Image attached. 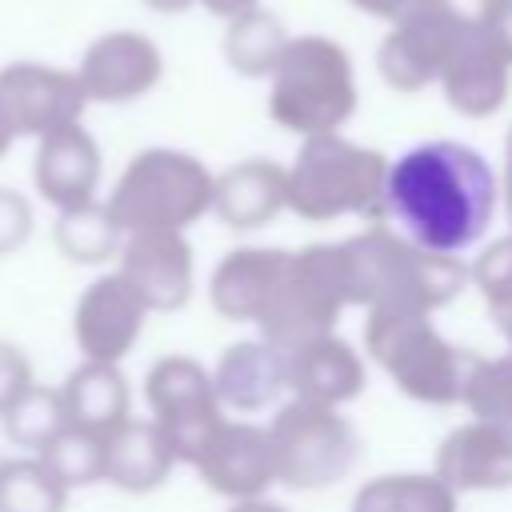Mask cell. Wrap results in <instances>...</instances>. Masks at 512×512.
I'll list each match as a JSON object with an SVG mask.
<instances>
[{
	"label": "cell",
	"mask_w": 512,
	"mask_h": 512,
	"mask_svg": "<svg viewBox=\"0 0 512 512\" xmlns=\"http://www.w3.org/2000/svg\"><path fill=\"white\" fill-rule=\"evenodd\" d=\"M152 12H184V8H192L196 0H144Z\"/></svg>",
	"instance_id": "obj_42"
},
{
	"label": "cell",
	"mask_w": 512,
	"mask_h": 512,
	"mask_svg": "<svg viewBox=\"0 0 512 512\" xmlns=\"http://www.w3.org/2000/svg\"><path fill=\"white\" fill-rule=\"evenodd\" d=\"M36 228V212H32V200L8 184H0V256H12L28 244Z\"/></svg>",
	"instance_id": "obj_33"
},
{
	"label": "cell",
	"mask_w": 512,
	"mask_h": 512,
	"mask_svg": "<svg viewBox=\"0 0 512 512\" xmlns=\"http://www.w3.org/2000/svg\"><path fill=\"white\" fill-rule=\"evenodd\" d=\"M32 384H36V376H32L28 352H24L20 344H12V340L0 336V416H4Z\"/></svg>",
	"instance_id": "obj_34"
},
{
	"label": "cell",
	"mask_w": 512,
	"mask_h": 512,
	"mask_svg": "<svg viewBox=\"0 0 512 512\" xmlns=\"http://www.w3.org/2000/svg\"><path fill=\"white\" fill-rule=\"evenodd\" d=\"M456 32H460V24L444 8L424 4V8L392 20L388 36L376 48V72L396 92H420V88L436 84Z\"/></svg>",
	"instance_id": "obj_14"
},
{
	"label": "cell",
	"mask_w": 512,
	"mask_h": 512,
	"mask_svg": "<svg viewBox=\"0 0 512 512\" xmlns=\"http://www.w3.org/2000/svg\"><path fill=\"white\" fill-rule=\"evenodd\" d=\"M220 408L232 412H260L288 392L284 376V352L264 340H236L216 356V368L208 372Z\"/></svg>",
	"instance_id": "obj_20"
},
{
	"label": "cell",
	"mask_w": 512,
	"mask_h": 512,
	"mask_svg": "<svg viewBox=\"0 0 512 512\" xmlns=\"http://www.w3.org/2000/svg\"><path fill=\"white\" fill-rule=\"evenodd\" d=\"M20 136H16V128H12V116H8V108H4V100H0V160L8 156V148L16 144Z\"/></svg>",
	"instance_id": "obj_41"
},
{
	"label": "cell",
	"mask_w": 512,
	"mask_h": 512,
	"mask_svg": "<svg viewBox=\"0 0 512 512\" xmlns=\"http://www.w3.org/2000/svg\"><path fill=\"white\" fill-rule=\"evenodd\" d=\"M496 212V176L488 160L460 140H428L388 164L380 220H396L412 244L456 256L488 232Z\"/></svg>",
	"instance_id": "obj_1"
},
{
	"label": "cell",
	"mask_w": 512,
	"mask_h": 512,
	"mask_svg": "<svg viewBox=\"0 0 512 512\" xmlns=\"http://www.w3.org/2000/svg\"><path fill=\"white\" fill-rule=\"evenodd\" d=\"M228 512H284L276 500H264V496H252V500H232Z\"/></svg>",
	"instance_id": "obj_40"
},
{
	"label": "cell",
	"mask_w": 512,
	"mask_h": 512,
	"mask_svg": "<svg viewBox=\"0 0 512 512\" xmlns=\"http://www.w3.org/2000/svg\"><path fill=\"white\" fill-rule=\"evenodd\" d=\"M268 80L272 120L300 140L340 132L360 100L352 60L328 36H292Z\"/></svg>",
	"instance_id": "obj_4"
},
{
	"label": "cell",
	"mask_w": 512,
	"mask_h": 512,
	"mask_svg": "<svg viewBox=\"0 0 512 512\" xmlns=\"http://www.w3.org/2000/svg\"><path fill=\"white\" fill-rule=\"evenodd\" d=\"M468 280H476V288H480V296H484V304H488V312H492V320H496V328L512 352V232L492 240L476 256V264L468 268Z\"/></svg>",
	"instance_id": "obj_32"
},
{
	"label": "cell",
	"mask_w": 512,
	"mask_h": 512,
	"mask_svg": "<svg viewBox=\"0 0 512 512\" xmlns=\"http://www.w3.org/2000/svg\"><path fill=\"white\" fill-rule=\"evenodd\" d=\"M288 40H292L288 28L272 12H264L256 4V8H248V12L228 20V28H224V60L240 76H252V80L256 76H272V68L284 56Z\"/></svg>",
	"instance_id": "obj_27"
},
{
	"label": "cell",
	"mask_w": 512,
	"mask_h": 512,
	"mask_svg": "<svg viewBox=\"0 0 512 512\" xmlns=\"http://www.w3.org/2000/svg\"><path fill=\"white\" fill-rule=\"evenodd\" d=\"M144 400L152 412L148 420L168 440L176 464H196L212 432L224 424V408L216 400L208 368L180 352L152 360V368L144 372Z\"/></svg>",
	"instance_id": "obj_9"
},
{
	"label": "cell",
	"mask_w": 512,
	"mask_h": 512,
	"mask_svg": "<svg viewBox=\"0 0 512 512\" xmlns=\"http://www.w3.org/2000/svg\"><path fill=\"white\" fill-rule=\"evenodd\" d=\"M484 28L492 32V40L500 44V52H504L508 64H512V0H504V4L496 8V16H492Z\"/></svg>",
	"instance_id": "obj_37"
},
{
	"label": "cell",
	"mask_w": 512,
	"mask_h": 512,
	"mask_svg": "<svg viewBox=\"0 0 512 512\" xmlns=\"http://www.w3.org/2000/svg\"><path fill=\"white\" fill-rule=\"evenodd\" d=\"M172 468H176V456L152 420L128 416L124 424H116L104 436V476L100 480H108L120 492H132V496L156 492L172 476Z\"/></svg>",
	"instance_id": "obj_23"
},
{
	"label": "cell",
	"mask_w": 512,
	"mask_h": 512,
	"mask_svg": "<svg viewBox=\"0 0 512 512\" xmlns=\"http://www.w3.org/2000/svg\"><path fill=\"white\" fill-rule=\"evenodd\" d=\"M144 320L148 308L128 288V280L116 268L100 272L72 304V340L80 348V360L120 364L136 348Z\"/></svg>",
	"instance_id": "obj_12"
},
{
	"label": "cell",
	"mask_w": 512,
	"mask_h": 512,
	"mask_svg": "<svg viewBox=\"0 0 512 512\" xmlns=\"http://www.w3.org/2000/svg\"><path fill=\"white\" fill-rule=\"evenodd\" d=\"M504 212H508V224H512V128H508V140H504Z\"/></svg>",
	"instance_id": "obj_39"
},
{
	"label": "cell",
	"mask_w": 512,
	"mask_h": 512,
	"mask_svg": "<svg viewBox=\"0 0 512 512\" xmlns=\"http://www.w3.org/2000/svg\"><path fill=\"white\" fill-rule=\"evenodd\" d=\"M0 100L12 116L16 136H32V140L80 124L88 108L76 72L36 60H16L0 68Z\"/></svg>",
	"instance_id": "obj_11"
},
{
	"label": "cell",
	"mask_w": 512,
	"mask_h": 512,
	"mask_svg": "<svg viewBox=\"0 0 512 512\" xmlns=\"http://www.w3.org/2000/svg\"><path fill=\"white\" fill-rule=\"evenodd\" d=\"M348 308L340 244H304L284 256V268L256 316L260 340L292 352L316 336H328Z\"/></svg>",
	"instance_id": "obj_7"
},
{
	"label": "cell",
	"mask_w": 512,
	"mask_h": 512,
	"mask_svg": "<svg viewBox=\"0 0 512 512\" xmlns=\"http://www.w3.org/2000/svg\"><path fill=\"white\" fill-rule=\"evenodd\" d=\"M284 248H256V244H244V248H232L216 260L212 268V280H208V300L212 308L224 316V320H236V324H256L280 268H284Z\"/></svg>",
	"instance_id": "obj_22"
},
{
	"label": "cell",
	"mask_w": 512,
	"mask_h": 512,
	"mask_svg": "<svg viewBox=\"0 0 512 512\" xmlns=\"http://www.w3.org/2000/svg\"><path fill=\"white\" fill-rule=\"evenodd\" d=\"M68 488L40 464V456L20 452L0 460V512H64Z\"/></svg>",
	"instance_id": "obj_28"
},
{
	"label": "cell",
	"mask_w": 512,
	"mask_h": 512,
	"mask_svg": "<svg viewBox=\"0 0 512 512\" xmlns=\"http://www.w3.org/2000/svg\"><path fill=\"white\" fill-rule=\"evenodd\" d=\"M284 376H288L292 396L316 400V404H328V408H340V404L356 400L368 384L360 352L348 340H340L336 332L316 336V340L284 352Z\"/></svg>",
	"instance_id": "obj_19"
},
{
	"label": "cell",
	"mask_w": 512,
	"mask_h": 512,
	"mask_svg": "<svg viewBox=\"0 0 512 512\" xmlns=\"http://www.w3.org/2000/svg\"><path fill=\"white\" fill-rule=\"evenodd\" d=\"M352 512H460V504L436 472H392L360 484Z\"/></svg>",
	"instance_id": "obj_26"
},
{
	"label": "cell",
	"mask_w": 512,
	"mask_h": 512,
	"mask_svg": "<svg viewBox=\"0 0 512 512\" xmlns=\"http://www.w3.org/2000/svg\"><path fill=\"white\" fill-rule=\"evenodd\" d=\"M196 4H204L212 16H220V20H232V16H240V12H248V8H256L260 0H196Z\"/></svg>",
	"instance_id": "obj_38"
},
{
	"label": "cell",
	"mask_w": 512,
	"mask_h": 512,
	"mask_svg": "<svg viewBox=\"0 0 512 512\" xmlns=\"http://www.w3.org/2000/svg\"><path fill=\"white\" fill-rule=\"evenodd\" d=\"M40 464L72 492V488H88V484H100L104 476V436L96 432H84L76 424H64L40 452Z\"/></svg>",
	"instance_id": "obj_29"
},
{
	"label": "cell",
	"mask_w": 512,
	"mask_h": 512,
	"mask_svg": "<svg viewBox=\"0 0 512 512\" xmlns=\"http://www.w3.org/2000/svg\"><path fill=\"white\" fill-rule=\"evenodd\" d=\"M88 104H128L148 96L164 76V56L152 36L136 28H116L96 36L80 64L72 68Z\"/></svg>",
	"instance_id": "obj_10"
},
{
	"label": "cell",
	"mask_w": 512,
	"mask_h": 512,
	"mask_svg": "<svg viewBox=\"0 0 512 512\" xmlns=\"http://www.w3.org/2000/svg\"><path fill=\"white\" fill-rule=\"evenodd\" d=\"M212 212L236 232L272 224L284 212V168L264 156L236 160L212 176Z\"/></svg>",
	"instance_id": "obj_21"
},
{
	"label": "cell",
	"mask_w": 512,
	"mask_h": 512,
	"mask_svg": "<svg viewBox=\"0 0 512 512\" xmlns=\"http://www.w3.org/2000/svg\"><path fill=\"white\" fill-rule=\"evenodd\" d=\"M432 4L444 8L460 28H484L504 0H432Z\"/></svg>",
	"instance_id": "obj_35"
},
{
	"label": "cell",
	"mask_w": 512,
	"mask_h": 512,
	"mask_svg": "<svg viewBox=\"0 0 512 512\" xmlns=\"http://www.w3.org/2000/svg\"><path fill=\"white\" fill-rule=\"evenodd\" d=\"M348 4H356L360 12L380 16V20H400V16H408V12H416V8H424L432 0H348Z\"/></svg>",
	"instance_id": "obj_36"
},
{
	"label": "cell",
	"mask_w": 512,
	"mask_h": 512,
	"mask_svg": "<svg viewBox=\"0 0 512 512\" xmlns=\"http://www.w3.org/2000/svg\"><path fill=\"white\" fill-rule=\"evenodd\" d=\"M456 496L512 488V428L496 420H468L436 444L432 468Z\"/></svg>",
	"instance_id": "obj_17"
},
{
	"label": "cell",
	"mask_w": 512,
	"mask_h": 512,
	"mask_svg": "<svg viewBox=\"0 0 512 512\" xmlns=\"http://www.w3.org/2000/svg\"><path fill=\"white\" fill-rule=\"evenodd\" d=\"M116 272L148 312H176L192 300L196 256L184 232H128L116 252Z\"/></svg>",
	"instance_id": "obj_13"
},
{
	"label": "cell",
	"mask_w": 512,
	"mask_h": 512,
	"mask_svg": "<svg viewBox=\"0 0 512 512\" xmlns=\"http://www.w3.org/2000/svg\"><path fill=\"white\" fill-rule=\"evenodd\" d=\"M104 208L128 232H184L212 212V172L180 148H144L116 176Z\"/></svg>",
	"instance_id": "obj_5"
},
{
	"label": "cell",
	"mask_w": 512,
	"mask_h": 512,
	"mask_svg": "<svg viewBox=\"0 0 512 512\" xmlns=\"http://www.w3.org/2000/svg\"><path fill=\"white\" fill-rule=\"evenodd\" d=\"M364 348L408 400H420L432 408L460 404V388H464L472 352H464L448 336H440V328L428 316L368 312Z\"/></svg>",
	"instance_id": "obj_6"
},
{
	"label": "cell",
	"mask_w": 512,
	"mask_h": 512,
	"mask_svg": "<svg viewBox=\"0 0 512 512\" xmlns=\"http://www.w3.org/2000/svg\"><path fill=\"white\" fill-rule=\"evenodd\" d=\"M60 404H64L68 424L96 432V436H108L116 424H124L132 416L128 376L120 372V364L80 360L60 384Z\"/></svg>",
	"instance_id": "obj_24"
},
{
	"label": "cell",
	"mask_w": 512,
	"mask_h": 512,
	"mask_svg": "<svg viewBox=\"0 0 512 512\" xmlns=\"http://www.w3.org/2000/svg\"><path fill=\"white\" fill-rule=\"evenodd\" d=\"M192 468L212 492L228 500H252V496H264L268 484H276L268 432L248 420H224Z\"/></svg>",
	"instance_id": "obj_16"
},
{
	"label": "cell",
	"mask_w": 512,
	"mask_h": 512,
	"mask_svg": "<svg viewBox=\"0 0 512 512\" xmlns=\"http://www.w3.org/2000/svg\"><path fill=\"white\" fill-rule=\"evenodd\" d=\"M272 444V464H276V484L292 492H316L332 488L344 480L360 456V436L340 408L300 400L292 396L288 404L276 408L272 424L264 428Z\"/></svg>",
	"instance_id": "obj_8"
},
{
	"label": "cell",
	"mask_w": 512,
	"mask_h": 512,
	"mask_svg": "<svg viewBox=\"0 0 512 512\" xmlns=\"http://www.w3.org/2000/svg\"><path fill=\"white\" fill-rule=\"evenodd\" d=\"M340 272L348 304L368 312H416L432 316L468 288V264L440 256L388 224H368L352 240H340Z\"/></svg>",
	"instance_id": "obj_2"
},
{
	"label": "cell",
	"mask_w": 512,
	"mask_h": 512,
	"mask_svg": "<svg viewBox=\"0 0 512 512\" xmlns=\"http://www.w3.org/2000/svg\"><path fill=\"white\" fill-rule=\"evenodd\" d=\"M100 176H104V156L96 136L84 124H68L36 140L32 184L40 200H48L56 212L96 200Z\"/></svg>",
	"instance_id": "obj_18"
},
{
	"label": "cell",
	"mask_w": 512,
	"mask_h": 512,
	"mask_svg": "<svg viewBox=\"0 0 512 512\" xmlns=\"http://www.w3.org/2000/svg\"><path fill=\"white\" fill-rule=\"evenodd\" d=\"M388 160L376 148L352 144L340 132L308 136L284 168V208L300 220L328 224L340 216H364L380 224Z\"/></svg>",
	"instance_id": "obj_3"
},
{
	"label": "cell",
	"mask_w": 512,
	"mask_h": 512,
	"mask_svg": "<svg viewBox=\"0 0 512 512\" xmlns=\"http://www.w3.org/2000/svg\"><path fill=\"white\" fill-rule=\"evenodd\" d=\"M508 76H512V64L500 52V44L492 40V32L488 28H460L452 36L444 64H440L436 84L460 116L484 120V116L504 108Z\"/></svg>",
	"instance_id": "obj_15"
},
{
	"label": "cell",
	"mask_w": 512,
	"mask_h": 512,
	"mask_svg": "<svg viewBox=\"0 0 512 512\" xmlns=\"http://www.w3.org/2000/svg\"><path fill=\"white\" fill-rule=\"evenodd\" d=\"M64 424H68V416H64V404H60V388H48V384H32L0 416L4 440L20 452H40Z\"/></svg>",
	"instance_id": "obj_30"
},
{
	"label": "cell",
	"mask_w": 512,
	"mask_h": 512,
	"mask_svg": "<svg viewBox=\"0 0 512 512\" xmlns=\"http://www.w3.org/2000/svg\"><path fill=\"white\" fill-rule=\"evenodd\" d=\"M460 404L472 412V420H496L512 428V352L472 356L464 372Z\"/></svg>",
	"instance_id": "obj_31"
},
{
	"label": "cell",
	"mask_w": 512,
	"mask_h": 512,
	"mask_svg": "<svg viewBox=\"0 0 512 512\" xmlns=\"http://www.w3.org/2000/svg\"><path fill=\"white\" fill-rule=\"evenodd\" d=\"M52 244L68 264H108L116 260L124 232L116 228L112 212L104 208V200H88L76 208H60L52 220Z\"/></svg>",
	"instance_id": "obj_25"
}]
</instances>
